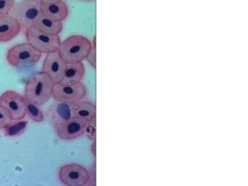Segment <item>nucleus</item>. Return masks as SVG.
Returning a JSON list of instances; mask_svg holds the SVG:
<instances>
[{
  "mask_svg": "<svg viewBox=\"0 0 248 186\" xmlns=\"http://www.w3.org/2000/svg\"><path fill=\"white\" fill-rule=\"evenodd\" d=\"M27 121H23V120H18L13 122L12 124L5 128V135L7 137H16L21 134H23L27 126Z\"/></svg>",
  "mask_w": 248,
  "mask_h": 186,
  "instance_id": "a211bd4d",
  "label": "nucleus"
},
{
  "mask_svg": "<svg viewBox=\"0 0 248 186\" xmlns=\"http://www.w3.org/2000/svg\"><path fill=\"white\" fill-rule=\"evenodd\" d=\"M80 1H83V2H92V1H95V0H80Z\"/></svg>",
  "mask_w": 248,
  "mask_h": 186,
  "instance_id": "b1692460",
  "label": "nucleus"
},
{
  "mask_svg": "<svg viewBox=\"0 0 248 186\" xmlns=\"http://www.w3.org/2000/svg\"><path fill=\"white\" fill-rule=\"evenodd\" d=\"M14 5L13 0H0V17L9 16Z\"/></svg>",
  "mask_w": 248,
  "mask_h": 186,
  "instance_id": "aec40b11",
  "label": "nucleus"
},
{
  "mask_svg": "<svg viewBox=\"0 0 248 186\" xmlns=\"http://www.w3.org/2000/svg\"><path fill=\"white\" fill-rule=\"evenodd\" d=\"M72 107V116L75 118H79L86 122H91L96 118V106L89 102L80 101Z\"/></svg>",
  "mask_w": 248,
  "mask_h": 186,
  "instance_id": "4468645a",
  "label": "nucleus"
},
{
  "mask_svg": "<svg viewBox=\"0 0 248 186\" xmlns=\"http://www.w3.org/2000/svg\"><path fill=\"white\" fill-rule=\"evenodd\" d=\"M87 136L91 140H94L96 138V124H95V119L92 120L91 122H89L87 128H86V132Z\"/></svg>",
  "mask_w": 248,
  "mask_h": 186,
  "instance_id": "412c9836",
  "label": "nucleus"
},
{
  "mask_svg": "<svg viewBox=\"0 0 248 186\" xmlns=\"http://www.w3.org/2000/svg\"><path fill=\"white\" fill-rule=\"evenodd\" d=\"M41 12L53 21L62 22L69 16V8L64 1L41 3Z\"/></svg>",
  "mask_w": 248,
  "mask_h": 186,
  "instance_id": "ddd939ff",
  "label": "nucleus"
},
{
  "mask_svg": "<svg viewBox=\"0 0 248 186\" xmlns=\"http://www.w3.org/2000/svg\"><path fill=\"white\" fill-rule=\"evenodd\" d=\"M53 86L54 83L44 72L35 73L25 86L24 98L35 105H45L52 97Z\"/></svg>",
  "mask_w": 248,
  "mask_h": 186,
  "instance_id": "f257e3e1",
  "label": "nucleus"
},
{
  "mask_svg": "<svg viewBox=\"0 0 248 186\" xmlns=\"http://www.w3.org/2000/svg\"><path fill=\"white\" fill-rule=\"evenodd\" d=\"M46 116L54 128H57L58 126L73 117L71 105L55 101L48 107L46 111Z\"/></svg>",
  "mask_w": 248,
  "mask_h": 186,
  "instance_id": "9b49d317",
  "label": "nucleus"
},
{
  "mask_svg": "<svg viewBox=\"0 0 248 186\" xmlns=\"http://www.w3.org/2000/svg\"><path fill=\"white\" fill-rule=\"evenodd\" d=\"M65 67L66 63L60 56L58 50L46 54L43 62L42 72L46 74L54 84H59L63 78Z\"/></svg>",
  "mask_w": 248,
  "mask_h": 186,
  "instance_id": "1a4fd4ad",
  "label": "nucleus"
},
{
  "mask_svg": "<svg viewBox=\"0 0 248 186\" xmlns=\"http://www.w3.org/2000/svg\"><path fill=\"white\" fill-rule=\"evenodd\" d=\"M87 95V89L81 82L73 85L54 84L52 97L57 102L75 105L82 101Z\"/></svg>",
  "mask_w": 248,
  "mask_h": 186,
  "instance_id": "423d86ee",
  "label": "nucleus"
},
{
  "mask_svg": "<svg viewBox=\"0 0 248 186\" xmlns=\"http://www.w3.org/2000/svg\"><path fill=\"white\" fill-rule=\"evenodd\" d=\"M25 35L28 43L41 53H50L58 51L62 40L60 35L46 34L34 26L26 28Z\"/></svg>",
  "mask_w": 248,
  "mask_h": 186,
  "instance_id": "7ed1b4c3",
  "label": "nucleus"
},
{
  "mask_svg": "<svg viewBox=\"0 0 248 186\" xmlns=\"http://www.w3.org/2000/svg\"><path fill=\"white\" fill-rule=\"evenodd\" d=\"M0 105L10 113L13 121L23 120L26 115L25 98L15 92L8 91L2 93L0 96Z\"/></svg>",
  "mask_w": 248,
  "mask_h": 186,
  "instance_id": "6e6552de",
  "label": "nucleus"
},
{
  "mask_svg": "<svg viewBox=\"0 0 248 186\" xmlns=\"http://www.w3.org/2000/svg\"><path fill=\"white\" fill-rule=\"evenodd\" d=\"M60 181L66 186H83L90 180L89 171L78 164H68L59 171Z\"/></svg>",
  "mask_w": 248,
  "mask_h": 186,
  "instance_id": "0eeeda50",
  "label": "nucleus"
},
{
  "mask_svg": "<svg viewBox=\"0 0 248 186\" xmlns=\"http://www.w3.org/2000/svg\"><path fill=\"white\" fill-rule=\"evenodd\" d=\"M91 48L92 44L87 37L74 35L62 41L59 53L65 63H78L87 60Z\"/></svg>",
  "mask_w": 248,
  "mask_h": 186,
  "instance_id": "f03ea898",
  "label": "nucleus"
},
{
  "mask_svg": "<svg viewBox=\"0 0 248 186\" xmlns=\"http://www.w3.org/2000/svg\"><path fill=\"white\" fill-rule=\"evenodd\" d=\"M12 16L25 28L34 26V21L41 13L39 0H22L13 5Z\"/></svg>",
  "mask_w": 248,
  "mask_h": 186,
  "instance_id": "39448f33",
  "label": "nucleus"
},
{
  "mask_svg": "<svg viewBox=\"0 0 248 186\" xmlns=\"http://www.w3.org/2000/svg\"><path fill=\"white\" fill-rule=\"evenodd\" d=\"M88 124L89 122H86L79 118L72 117L66 122L55 128L57 135L60 139L65 140L78 139L85 134Z\"/></svg>",
  "mask_w": 248,
  "mask_h": 186,
  "instance_id": "9d476101",
  "label": "nucleus"
},
{
  "mask_svg": "<svg viewBox=\"0 0 248 186\" xmlns=\"http://www.w3.org/2000/svg\"><path fill=\"white\" fill-rule=\"evenodd\" d=\"M41 3H53L58 1H63V0H39Z\"/></svg>",
  "mask_w": 248,
  "mask_h": 186,
  "instance_id": "5701e85b",
  "label": "nucleus"
},
{
  "mask_svg": "<svg viewBox=\"0 0 248 186\" xmlns=\"http://www.w3.org/2000/svg\"><path fill=\"white\" fill-rule=\"evenodd\" d=\"M21 24L11 15L0 17V43H6L15 38L21 32Z\"/></svg>",
  "mask_w": 248,
  "mask_h": 186,
  "instance_id": "f8f14e48",
  "label": "nucleus"
},
{
  "mask_svg": "<svg viewBox=\"0 0 248 186\" xmlns=\"http://www.w3.org/2000/svg\"><path fill=\"white\" fill-rule=\"evenodd\" d=\"M34 26L46 34L52 35H60L63 29L62 22L53 21L47 18L42 12L34 21Z\"/></svg>",
  "mask_w": 248,
  "mask_h": 186,
  "instance_id": "2eb2a0df",
  "label": "nucleus"
},
{
  "mask_svg": "<svg viewBox=\"0 0 248 186\" xmlns=\"http://www.w3.org/2000/svg\"><path fill=\"white\" fill-rule=\"evenodd\" d=\"M96 36H94V39H93V46L91 48V52L88 56L87 60L89 61V62L91 63V65L96 68Z\"/></svg>",
  "mask_w": 248,
  "mask_h": 186,
  "instance_id": "4be33fe9",
  "label": "nucleus"
},
{
  "mask_svg": "<svg viewBox=\"0 0 248 186\" xmlns=\"http://www.w3.org/2000/svg\"><path fill=\"white\" fill-rule=\"evenodd\" d=\"M12 116L10 113L0 105V128L5 129L12 123Z\"/></svg>",
  "mask_w": 248,
  "mask_h": 186,
  "instance_id": "6ab92c4d",
  "label": "nucleus"
},
{
  "mask_svg": "<svg viewBox=\"0 0 248 186\" xmlns=\"http://www.w3.org/2000/svg\"><path fill=\"white\" fill-rule=\"evenodd\" d=\"M25 112L33 121L36 123H41L44 121V113L40 108V105H35L25 100Z\"/></svg>",
  "mask_w": 248,
  "mask_h": 186,
  "instance_id": "f3484780",
  "label": "nucleus"
},
{
  "mask_svg": "<svg viewBox=\"0 0 248 186\" xmlns=\"http://www.w3.org/2000/svg\"><path fill=\"white\" fill-rule=\"evenodd\" d=\"M85 76V65L83 62L78 63H66L63 78L62 84L63 85H73L82 80Z\"/></svg>",
  "mask_w": 248,
  "mask_h": 186,
  "instance_id": "dca6fc26",
  "label": "nucleus"
},
{
  "mask_svg": "<svg viewBox=\"0 0 248 186\" xmlns=\"http://www.w3.org/2000/svg\"><path fill=\"white\" fill-rule=\"evenodd\" d=\"M42 56V53L29 43H23L12 46L7 52V62L14 67H22L35 64Z\"/></svg>",
  "mask_w": 248,
  "mask_h": 186,
  "instance_id": "20e7f679",
  "label": "nucleus"
}]
</instances>
